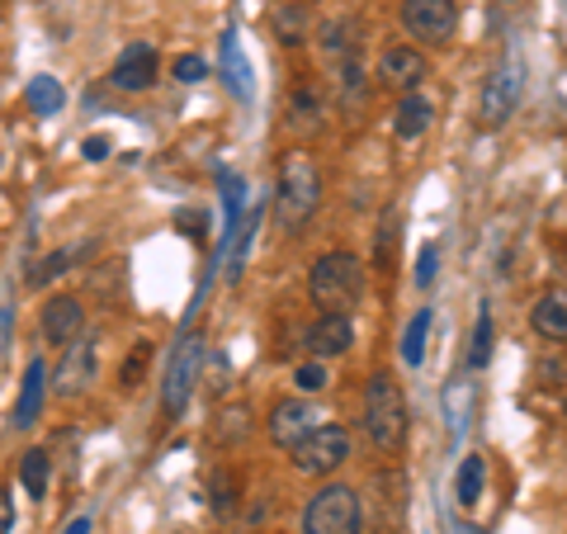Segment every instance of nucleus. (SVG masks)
Returning a JSON list of instances; mask_svg holds the SVG:
<instances>
[{
	"label": "nucleus",
	"instance_id": "nucleus-15",
	"mask_svg": "<svg viewBox=\"0 0 567 534\" xmlns=\"http://www.w3.org/2000/svg\"><path fill=\"white\" fill-rule=\"evenodd\" d=\"M43 398H48V364L43 360H29L24 369V388H20V402H14V425L29 431L43 412Z\"/></svg>",
	"mask_w": 567,
	"mask_h": 534
},
{
	"label": "nucleus",
	"instance_id": "nucleus-13",
	"mask_svg": "<svg viewBox=\"0 0 567 534\" xmlns=\"http://www.w3.org/2000/svg\"><path fill=\"white\" fill-rule=\"evenodd\" d=\"M303 346L317 355V360H336V355H346V350L354 346L350 317H341V312H322V317H317V322L308 327Z\"/></svg>",
	"mask_w": 567,
	"mask_h": 534
},
{
	"label": "nucleus",
	"instance_id": "nucleus-34",
	"mask_svg": "<svg viewBox=\"0 0 567 534\" xmlns=\"http://www.w3.org/2000/svg\"><path fill=\"white\" fill-rule=\"evenodd\" d=\"M85 156H91V162H104V152H110V142L104 137H85V147H81Z\"/></svg>",
	"mask_w": 567,
	"mask_h": 534
},
{
	"label": "nucleus",
	"instance_id": "nucleus-17",
	"mask_svg": "<svg viewBox=\"0 0 567 534\" xmlns=\"http://www.w3.org/2000/svg\"><path fill=\"white\" fill-rule=\"evenodd\" d=\"M431 119H435V100H425V95H402L398 100V114H393V133L398 137H421L425 129H431Z\"/></svg>",
	"mask_w": 567,
	"mask_h": 534
},
{
	"label": "nucleus",
	"instance_id": "nucleus-25",
	"mask_svg": "<svg viewBox=\"0 0 567 534\" xmlns=\"http://www.w3.org/2000/svg\"><path fill=\"white\" fill-rule=\"evenodd\" d=\"M492 360V312L483 308L477 312V331H473V350H468V364L473 369H483Z\"/></svg>",
	"mask_w": 567,
	"mask_h": 534
},
{
	"label": "nucleus",
	"instance_id": "nucleus-21",
	"mask_svg": "<svg viewBox=\"0 0 567 534\" xmlns=\"http://www.w3.org/2000/svg\"><path fill=\"white\" fill-rule=\"evenodd\" d=\"M24 100H29L33 114H58L62 104H66V91H62V81H52V76H33Z\"/></svg>",
	"mask_w": 567,
	"mask_h": 534
},
{
	"label": "nucleus",
	"instance_id": "nucleus-33",
	"mask_svg": "<svg viewBox=\"0 0 567 534\" xmlns=\"http://www.w3.org/2000/svg\"><path fill=\"white\" fill-rule=\"evenodd\" d=\"M275 24H279V33L289 29V43H298V24H303V14H298V10H289V14H275Z\"/></svg>",
	"mask_w": 567,
	"mask_h": 534
},
{
	"label": "nucleus",
	"instance_id": "nucleus-18",
	"mask_svg": "<svg viewBox=\"0 0 567 534\" xmlns=\"http://www.w3.org/2000/svg\"><path fill=\"white\" fill-rule=\"evenodd\" d=\"M336 100H341L346 114H360L364 110V66H360V52L336 62Z\"/></svg>",
	"mask_w": 567,
	"mask_h": 534
},
{
	"label": "nucleus",
	"instance_id": "nucleus-8",
	"mask_svg": "<svg viewBox=\"0 0 567 534\" xmlns=\"http://www.w3.org/2000/svg\"><path fill=\"white\" fill-rule=\"evenodd\" d=\"M402 24L421 43H450L458 29L454 0H402Z\"/></svg>",
	"mask_w": 567,
	"mask_h": 534
},
{
	"label": "nucleus",
	"instance_id": "nucleus-20",
	"mask_svg": "<svg viewBox=\"0 0 567 534\" xmlns=\"http://www.w3.org/2000/svg\"><path fill=\"white\" fill-rule=\"evenodd\" d=\"M445 417H450L454 435L468 425V417H473V383L468 379H450V388H445Z\"/></svg>",
	"mask_w": 567,
	"mask_h": 534
},
{
	"label": "nucleus",
	"instance_id": "nucleus-12",
	"mask_svg": "<svg viewBox=\"0 0 567 534\" xmlns=\"http://www.w3.org/2000/svg\"><path fill=\"white\" fill-rule=\"evenodd\" d=\"M95 336H81V341L66 346V360L58 364V398H81L85 388L95 383Z\"/></svg>",
	"mask_w": 567,
	"mask_h": 534
},
{
	"label": "nucleus",
	"instance_id": "nucleus-24",
	"mask_svg": "<svg viewBox=\"0 0 567 534\" xmlns=\"http://www.w3.org/2000/svg\"><path fill=\"white\" fill-rule=\"evenodd\" d=\"M223 66H227V85H233V95H251V66L241 62V52H237V39H227L223 43Z\"/></svg>",
	"mask_w": 567,
	"mask_h": 534
},
{
	"label": "nucleus",
	"instance_id": "nucleus-14",
	"mask_svg": "<svg viewBox=\"0 0 567 534\" xmlns=\"http://www.w3.org/2000/svg\"><path fill=\"white\" fill-rule=\"evenodd\" d=\"M379 81L383 85H393V91H412L416 81H425V58L416 48H383V58H379Z\"/></svg>",
	"mask_w": 567,
	"mask_h": 534
},
{
	"label": "nucleus",
	"instance_id": "nucleus-10",
	"mask_svg": "<svg viewBox=\"0 0 567 534\" xmlns=\"http://www.w3.org/2000/svg\"><path fill=\"white\" fill-rule=\"evenodd\" d=\"M39 327H43V341H48V346H71V341H81V336H85V308H81V298H71V294L48 298Z\"/></svg>",
	"mask_w": 567,
	"mask_h": 534
},
{
	"label": "nucleus",
	"instance_id": "nucleus-16",
	"mask_svg": "<svg viewBox=\"0 0 567 534\" xmlns=\"http://www.w3.org/2000/svg\"><path fill=\"white\" fill-rule=\"evenodd\" d=\"M529 327L544 341H567V289H548L535 308H529Z\"/></svg>",
	"mask_w": 567,
	"mask_h": 534
},
{
	"label": "nucleus",
	"instance_id": "nucleus-32",
	"mask_svg": "<svg viewBox=\"0 0 567 534\" xmlns=\"http://www.w3.org/2000/svg\"><path fill=\"white\" fill-rule=\"evenodd\" d=\"M171 71H175V81H204V71H208V66H204L199 58H189V52H185V58H175V66H171Z\"/></svg>",
	"mask_w": 567,
	"mask_h": 534
},
{
	"label": "nucleus",
	"instance_id": "nucleus-7",
	"mask_svg": "<svg viewBox=\"0 0 567 534\" xmlns=\"http://www.w3.org/2000/svg\"><path fill=\"white\" fill-rule=\"evenodd\" d=\"M520 104V62L506 58L492 66V76L483 81V104H477V119H483V129H502V123L516 114Z\"/></svg>",
	"mask_w": 567,
	"mask_h": 534
},
{
	"label": "nucleus",
	"instance_id": "nucleus-1",
	"mask_svg": "<svg viewBox=\"0 0 567 534\" xmlns=\"http://www.w3.org/2000/svg\"><path fill=\"white\" fill-rule=\"evenodd\" d=\"M322 204V175H317L312 156L308 152H289L284 156V171H279V185H275V218L284 233H298L308 227V218Z\"/></svg>",
	"mask_w": 567,
	"mask_h": 534
},
{
	"label": "nucleus",
	"instance_id": "nucleus-4",
	"mask_svg": "<svg viewBox=\"0 0 567 534\" xmlns=\"http://www.w3.org/2000/svg\"><path fill=\"white\" fill-rule=\"evenodd\" d=\"M360 521H364L360 492L331 483V487H322V492H317L312 502H308V511H303V534H360Z\"/></svg>",
	"mask_w": 567,
	"mask_h": 534
},
{
	"label": "nucleus",
	"instance_id": "nucleus-2",
	"mask_svg": "<svg viewBox=\"0 0 567 534\" xmlns=\"http://www.w3.org/2000/svg\"><path fill=\"white\" fill-rule=\"evenodd\" d=\"M308 298L317 302L322 312H350L354 302L364 298V265L360 256H350V251H331L312 265V275H308Z\"/></svg>",
	"mask_w": 567,
	"mask_h": 534
},
{
	"label": "nucleus",
	"instance_id": "nucleus-5",
	"mask_svg": "<svg viewBox=\"0 0 567 534\" xmlns=\"http://www.w3.org/2000/svg\"><path fill=\"white\" fill-rule=\"evenodd\" d=\"M293 469L308 473V477H322V473H336L350 459V431L346 425H317V431L293 444Z\"/></svg>",
	"mask_w": 567,
	"mask_h": 534
},
{
	"label": "nucleus",
	"instance_id": "nucleus-19",
	"mask_svg": "<svg viewBox=\"0 0 567 534\" xmlns=\"http://www.w3.org/2000/svg\"><path fill=\"white\" fill-rule=\"evenodd\" d=\"M483 483H487V459L483 454H468L464 464H458V477H454V502L473 511L477 496H483Z\"/></svg>",
	"mask_w": 567,
	"mask_h": 534
},
{
	"label": "nucleus",
	"instance_id": "nucleus-26",
	"mask_svg": "<svg viewBox=\"0 0 567 534\" xmlns=\"http://www.w3.org/2000/svg\"><path fill=\"white\" fill-rule=\"evenodd\" d=\"M147 360H152V341H137L133 355H128V360H123V369H118V383H123V388H137L142 373H147Z\"/></svg>",
	"mask_w": 567,
	"mask_h": 534
},
{
	"label": "nucleus",
	"instance_id": "nucleus-9",
	"mask_svg": "<svg viewBox=\"0 0 567 534\" xmlns=\"http://www.w3.org/2000/svg\"><path fill=\"white\" fill-rule=\"evenodd\" d=\"M156 71H162V58H156L152 43H128L118 52V62L110 71V85L114 91H152L156 85Z\"/></svg>",
	"mask_w": 567,
	"mask_h": 534
},
{
	"label": "nucleus",
	"instance_id": "nucleus-28",
	"mask_svg": "<svg viewBox=\"0 0 567 534\" xmlns=\"http://www.w3.org/2000/svg\"><path fill=\"white\" fill-rule=\"evenodd\" d=\"M435 270H440V251H435V246H421V256H416V289H431Z\"/></svg>",
	"mask_w": 567,
	"mask_h": 534
},
{
	"label": "nucleus",
	"instance_id": "nucleus-29",
	"mask_svg": "<svg viewBox=\"0 0 567 534\" xmlns=\"http://www.w3.org/2000/svg\"><path fill=\"white\" fill-rule=\"evenodd\" d=\"M251 431V417H246V407H233V412H223V425H218V435L223 440H237Z\"/></svg>",
	"mask_w": 567,
	"mask_h": 534
},
{
	"label": "nucleus",
	"instance_id": "nucleus-3",
	"mask_svg": "<svg viewBox=\"0 0 567 534\" xmlns=\"http://www.w3.org/2000/svg\"><path fill=\"white\" fill-rule=\"evenodd\" d=\"M364 431L379 450H398L406 431V398L393 383V373H374L364 388Z\"/></svg>",
	"mask_w": 567,
	"mask_h": 534
},
{
	"label": "nucleus",
	"instance_id": "nucleus-30",
	"mask_svg": "<svg viewBox=\"0 0 567 534\" xmlns=\"http://www.w3.org/2000/svg\"><path fill=\"white\" fill-rule=\"evenodd\" d=\"M62 270H66V251H58V256H48V260L39 265V270H33V275H29V284H33V289H43V284H48L52 275H62Z\"/></svg>",
	"mask_w": 567,
	"mask_h": 534
},
{
	"label": "nucleus",
	"instance_id": "nucleus-36",
	"mask_svg": "<svg viewBox=\"0 0 567 534\" xmlns=\"http://www.w3.org/2000/svg\"><path fill=\"white\" fill-rule=\"evenodd\" d=\"M62 534H91V515H76V521H71Z\"/></svg>",
	"mask_w": 567,
	"mask_h": 534
},
{
	"label": "nucleus",
	"instance_id": "nucleus-22",
	"mask_svg": "<svg viewBox=\"0 0 567 534\" xmlns=\"http://www.w3.org/2000/svg\"><path fill=\"white\" fill-rule=\"evenodd\" d=\"M425 336H431V308H421L412 322H406V331H402V364H421L425 360Z\"/></svg>",
	"mask_w": 567,
	"mask_h": 534
},
{
	"label": "nucleus",
	"instance_id": "nucleus-11",
	"mask_svg": "<svg viewBox=\"0 0 567 534\" xmlns=\"http://www.w3.org/2000/svg\"><path fill=\"white\" fill-rule=\"evenodd\" d=\"M317 425H327V421L312 402H279L270 412V440L279 444V450H293V444H303Z\"/></svg>",
	"mask_w": 567,
	"mask_h": 534
},
{
	"label": "nucleus",
	"instance_id": "nucleus-23",
	"mask_svg": "<svg viewBox=\"0 0 567 534\" xmlns=\"http://www.w3.org/2000/svg\"><path fill=\"white\" fill-rule=\"evenodd\" d=\"M20 483H24V492L33 496V502H43L48 496V454L43 450H29L20 459Z\"/></svg>",
	"mask_w": 567,
	"mask_h": 534
},
{
	"label": "nucleus",
	"instance_id": "nucleus-27",
	"mask_svg": "<svg viewBox=\"0 0 567 534\" xmlns=\"http://www.w3.org/2000/svg\"><path fill=\"white\" fill-rule=\"evenodd\" d=\"M293 383L303 388V393H322V388L331 383V373H327L322 360H308V364H298V369H293Z\"/></svg>",
	"mask_w": 567,
	"mask_h": 534
},
{
	"label": "nucleus",
	"instance_id": "nucleus-6",
	"mask_svg": "<svg viewBox=\"0 0 567 534\" xmlns=\"http://www.w3.org/2000/svg\"><path fill=\"white\" fill-rule=\"evenodd\" d=\"M199 369H204V341H199V336H185V341L171 350V369H166V388H162L166 417H181L189 407V393H194Z\"/></svg>",
	"mask_w": 567,
	"mask_h": 534
},
{
	"label": "nucleus",
	"instance_id": "nucleus-31",
	"mask_svg": "<svg viewBox=\"0 0 567 534\" xmlns=\"http://www.w3.org/2000/svg\"><path fill=\"white\" fill-rule=\"evenodd\" d=\"M233 496H237V487H233V477H227V473H218V477H213V506H218L223 515H227V511H233Z\"/></svg>",
	"mask_w": 567,
	"mask_h": 534
},
{
	"label": "nucleus",
	"instance_id": "nucleus-35",
	"mask_svg": "<svg viewBox=\"0 0 567 534\" xmlns=\"http://www.w3.org/2000/svg\"><path fill=\"white\" fill-rule=\"evenodd\" d=\"M10 525H14V502L0 492V534H10Z\"/></svg>",
	"mask_w": 567,
	"mask_h": 534
}]
</instances>
